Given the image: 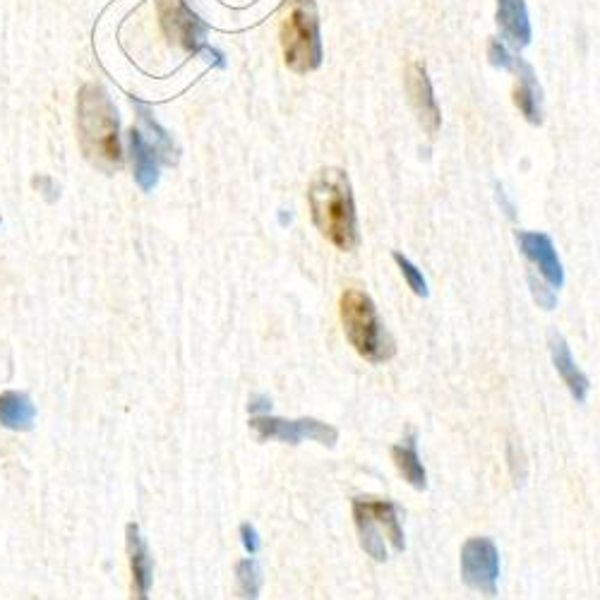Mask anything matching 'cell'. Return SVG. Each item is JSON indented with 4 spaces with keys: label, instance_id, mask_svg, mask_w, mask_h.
Returning <instances> with one entry per match:
<instances>
[{
    "label": "cell",
    "instance_id": "cell-16",
    "mask_svg": "<svg viewBox=\"0 0 600 600\" xmlns=\"http://www.w3.org/2000/svg\"><path fill=\"white\" fill-rule=\"evenodd\" d=\"M34 404L27 394H0V425L8 430H29L34 425Z\"/></svg>",
    "mask_w": 600,
    "mask_h": 600
},
{
    "label": "cell",
    "instance_id": "cell-6",
    "mask_svg": "<svg viewBox=\"0 0 600 600\" xmlns=\"http://www.w3.org/2000/svg\"><path fill=\"white\" fill-rule=\"evenodd\" d=\"M156 8H159L161 29L173 44L185 48L188 53H207L224 68L221 53L207 48V24L185 5V0H156Z\"/></svg>",
    "mask_w": 600,
    "mask_h": 600
},
{
    "label": "cell",
    "instance_id": "cell-19",
    "mask_svg": "<svg viewBox=\"0 0 600 600\" xmlns=\"http://www.w3.org/2000/svg\"><path fill=\"white\" fill-rule=\"evenodd\" d=\"M236 581H238V596L243 600H255L260 596L262 588V569L257 560H240L236 564Z\"/></svg>",
    "mask_w": 600,
    "mask_h": 600
},
{
    "label": "cell",
    "instance_id": "cell-20",
    "mask_svg": "<svg viewBox=\"0 0 600 600\" xmlns=\"http://www.w3.org/2000/svg\"><path fill=\"white\" fill-rule=\"evenodd\" d=\"M394 262L399 264L401 274H404L406 284L411 286V291L416 293V296H423V298L428 296V281H425L423 272H420L416 264H413L411 260H406V257L401 255V252H394Z\"/></svg>",
    "mask_w": 600,
    "mask_h": 600
},
{
    "label": "cell",
    "instance_id": "cell-13",
    "mask_svg": "<svg viewBox=\"0 0 600 600\" xmlns=\"http://www.w3.org/2000/svg\"><path fill=\"white\" fill-rule=\"evenodd\" d=\"M130 149L132 159H135V180L144 192L154 190L159 183V152H156L154 144L144 140V132L140 128L130 130Z\"/></svg>",
    "mask_w": 600,
    "mask_h": 600
},
{
    "label": "cell",
    "instance_id": "cell-10",
    "mask_svg": "<svg viewBox=\"0 0 600 600\" xmlns=\"http://www.w3.org/2000/svg\"><path fill=\"white\" fill-rule=\"evenodd\" d=\"M516 240H519V248L528 257V260H531L533 264H538L543 279L548 281L550 286L560 288L564 284V272H562V262H560V257H557V250H555V245H552L550 236H545V233L519 231L516 233Z\"/></svg>",
    "mask_w": 600,
    "mask_h": 600
},
{
    "label": "cell",
    "instance_id": "cell-24",
    "mask_svg": "<svg viewBox=\"0 0 600 600\" xmlns=\"http://www.w3.org/2000/svg\"><path fill=\"white\" fill-rule=\"evenodd\" d=\"M269 406H272V404H269L267 396H252V399H250V411L252 413H260V411L267 413Z\"/></svg>",
    "mask_w": 600,
    "mask_h": 600
},
{
    "label": "cell",
    "instance_id": "cell-22",
    "mask_svg": "<svg viewBox=\"0 0 600 600\" xmlns=\"http://www.w3.org/2000/svg\"><path fill=\"white\" fill-rule=\"evenodd\" d=\"M240 538H243L245 550H248L250 555H255V552L260 550V538H257L255 526H250V524H243V526H240Z\"/></svg>",
    "mask_w": 600,
    "mask_h": 600
},
{
    "label": "cell",
    "instance_id": "cell-11",
    "mask_svg": "<svg viewBox=\"0 0 600 600\" xmlns=\"http://www.w3.org/2000/svg\"><path fill=\"white\" fill-rule=\"evenodd\" d=\"M128 560L132 576V600H149V588H152V557H149L147 543L140 536V528L128 524Z\"/></svg>",
    "mask_w": 600,
    "mask_h": 600
},
{
    "label": "cell",
    "instance_id": "cell-9",
    "mask_svg": "<svg viewBox=\"0 0 600 600\" xmlns=\"http://www.w3.org/2000/svg\"><path fill=\"white\" fill-rule=\"evenodd\" d=\"M406 92L408 99H411L413 111H416L418 123L423 125V130L428 135H435L440 130L442 116H440V106H437L435 94H432V84L428 72H425V65L420 63H411L406 68Z\"/></svg>",
    "mask_w": 600,
    "mask_h": 600
},
{
    "label": "cell",
    "instance_id": "cell-23",
    "mask_svg": "<svg viewBox=\"0 0 600 600\" xmlns=\"http://www.w3.org/2000/svg\"><path fill=\"white\" fill-rule=\"evenodd\" d=\"M531 286H533V293H536V298H538V303H543L545 308H552V305H555V293L552 291H548V288L545 286H540V284H536V279H533L531 276Z\"/></svg>",
    "mask_w": 600,
    "mask_h": 600
},
{
    "label": "cell",
    "instance_id": "cell-3",
    "mask_svg": "<svg viewBox=\"0 0 600 600\" xmlns=\"http://www.w3.org/2000/svg\"><path fill=\"white\" fill-rule=\"evenodd\" d=\"M339 310L344 332L351 346L358 351V356L370 360V363H384L394 356V339L384 329L380 312H377L368 293L360 291V288H346L341 293Z\"/></svg>",
    "mask_w": 600,
    "mask_h": 600
},
{
    "label": "cell",
    "instance_id": "cell-8",
    "mask_svg": "<svg viewBox=\"0 0 600 600\" xmlns=\"http://www.w3.org/2000/svg\"><path fill=\"white\" fill-rule=\"evenodd\" d=\"M461 579L473 591L492 593L497 591L500 579V552L490 538H468L461 548Z\"/></svg>",
    "mask_w": 600,
    "mask_h": 600
},
{
    "label": "cell",
    "instance_id": "cell-18",
    "mask_svg": "<svg viewBox=\"0 0 600 600\" xmlns=\"http://www.w3.org/2000/svg\"><path fill=\"white\" fill-rule=\"evenodd\" d=\"M132 104H135L137 113H140V120H142L144 128H147L149 132H154V147H156V152H161L159 156L166 161V164H173V161H176L178 149H176V144H173L171 137H168V132L159 128V123H156L154 116H152V111H149L147 106L140 104V101H132Z\"/></svg>",
    "mask_w": 600,
    "mask_h": 600
},
{
    "label": "cell",
    "instance_id": "cell-14",
    "mask_svg": "<svg viewBox=\"0 0 600 600\" xmlns=\"http://www.w3.org/2000/svg\"><path fill=\"white\" fill-rule=\"evenodd\" d=\"M550 353H552V363H555V370L560 372L562 382L567 384V389L572 392L574 399L576 401H586L588 377L579 370V365L574 363L572 353H569L567 341H564L560 334L550 336Z\"/></svg>",
    "mask_w": 600,
    "mask_h": 600
},
{
    "label": "cell",
    "instance_id": "cell-21",
    "mask_svg": "<svg viewBox=\"0 0 600 600\" xmlns=\"http://www.w3.org/2000/svg\"><path fill=\"white\" fill-rule=\"evenodd\" d=\"M488 56H490V63L495 65V68H502V70H512L516 63V56H512V53H509L507 48H504V44H500L497 39L490 41Z\"/></svg>",
    "mask_w": 600,
    "mask_h": 600
},
{
    "label": "cell",
    "instance_id": "cell-7",
    "mask_svg": "<svg viewBox=\"0 0 600 600\" xmlns=\"http://www.w3.org/2000/svg\"><path fill=\"white\" fill-rule=\"evenodd\" d=\"M250 428L257 432V437H260L262 442L279 440L286 444H300L303 440H312L324 444V447H334L336 440H339L336 428L315 418L284 420L272 416H255L250 420Z\"/></svg>",
    "mask_w": 600,
    "mask_h": 600
},
{
    "label": "cell",
    "instance_id": "cell-12",
    "mask_svg": "<svg viewBox=\"0 0 600 600\" xmlns=\"http://www.w3.org/2000/svg\"><path fill=\"white\" fill-rule=\"evenodd\" d=\"M497 24H500L502 36L514 51H521L531 44L526 0H497Z\"/></svg>",
    "mask_w": 600,
    "mask_h": 600
},
{
    "label": "cell",
    "instance_id": "cell-2",
    "mask_svg": "<svg viewBox=\"0 0 600 600\" xmlns=\"http://www.w3.org/2000/svg\"><path fill=\"white\" fill-rule=\"evenodd\" d=\"M310 212L315 226L329 243L339 250H353L358 245V219L353 204L351 180L341 168H324L315 176L308 190Z\"/></svg>",
    "mask_w": 600,
    "mask_h": 600
},
{
    "label": "cell",
    "instance_id": "cell-1",
    "mask_svg": "<svg viewBox=\"0 0 600 600\" xmlns=\"http://www.w3.org/2000/svg\"><path fill=\"white\" fill-rule=\"evenodd\" d=\"M77 132L84 156L96 168L111 173L123 166L118 113L101 84H84L77 94Z\"/></svg>",
    "mask_w": 600,
    "mask_h": 600
},
{
    "label": "cell",
    "instance_id": "cell-4",
    "mask_svg": "<svg viewBox=\"0 0 600 600\" xmlns=\"http://www.w3.org/2000/svg\"><path fill=\"white\" fill-rule=\"evenodd\" d=\"M281 46H284L286 65L298 75L320 68V20H317V8L312 0H291V8L281 24Z\"/></svg>",
    "mask_w": 600,
    "mask_h": 600
},
{
    "label": "cell",
    "instance_id": "cell-5",
    "mask_svg": "<svg viewBox=\"0 0 600 600\" xmlns=\"http://www.w3.org/2000/svg\"><path fill=\"white\" fill-rule=\"evenodd\" d=\"M353 519L360 536V545L375 562L387 560L384 543H392L394 550H404V528H401L399 507L389 500H375V497H356L353 500Z\"/></svg>",
    "mask_w": 600,
    "mask_h": 600
},
{
    "label": "cell",
    "instance_id": "cell-15",
    "mask_svg": "<svg viewBox=\"0 0 600 600\" xmlns=\"http://www.w3.org/2000/svg\"><path fill=\"white\" fill-rule=\"evenodd\" d=\"M516 68L521 70L519 84L514 89V104L519 106V111L524 113L528 123H543V108H540V87L533 77V70L526 63L516 60Z\"/></svg>",
    "mask_w": 600,
    "mask_h": 600
},
{
    "label": "cell",
    "instance_id": "cell-17",
    "mask_svg": "<svg viewBox=\"0 0 600 600\" xmlns=\"http://www.w3.org/2000/svg\"><path fill=\"white\" fill-rule=\"evenodd\" d=\"M392 459L396 464V471L401 473V478H404L408 485H413L416 490H423L425 485H428V473H425L423 461H420L418 456L416 435L408 437L406 442L396 444L392 449Z\"/></svg>",
    "mask_w": 600,
    "mask_h": 600
}]
</instances>
